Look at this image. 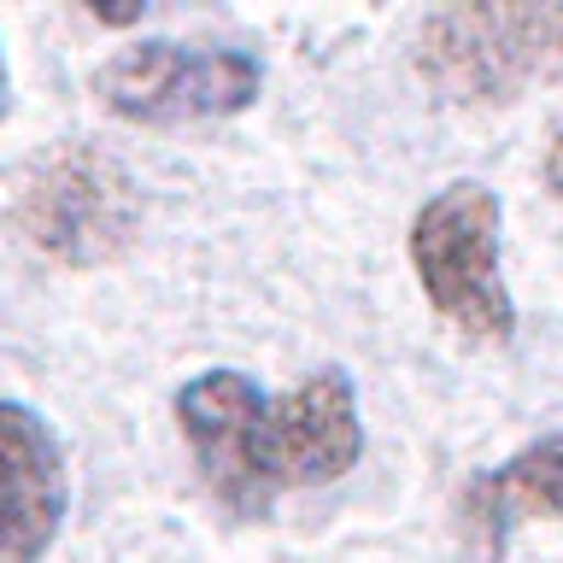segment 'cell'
<instances>
[{
	"instance_id": "cell-6",
	"label": "cell",
	"mask_w": 563,
	"mask_h": 563,
	"mask_svg": "<svg viewBox=\"0 0 563 563\" xmlns=\"http://www.w3.org/2000/svg\"><path fill=\"white\" fill-rule=\"evenodd\" d=\"M65 457L47 422L0 405V563H35L65 522Z\"/></svg>"
},
{
	"instance_id": "cell-1",
	"label": "cell",
	"mask_w": 563,
	"mask_h": 563,
	"mask_svg": "<svg viewBox=\"0 0 563 563\" xmlns=\"http://www.w3.org/2000/svg\"><path fill=\"white\" fill-rule=\"evenodd\" d=\"M176 422L206 487L235 517H258L276 493L341 482L364 452L358 399L341 369L299 382L288 399H264L241 369H206L176 394Z\"/></svg>"
},
{
	"instance_id": "cell-3",
	"label": "cell",
	"mask_w": 563,
	"mask_h": 563,
	"mask_svg": "<svg viewBox=\"0 0 563 563\" xmlns=\"http://www.w3.org/2000/svg\"><path fill=\"white\" fill-rule=\"evenodd\" d=\"M7 218L35 253L70 271H95V264L123 258L141 235V194L106 147L59 141L12 176Z\"/></svg>"
},
{
	"instance_id": "cell-5",
	"label": "cell",
	"mask_w": 563,
	"mask_h": 563,
	"mask_svg": "<svg viewBox=\"0 0 563 563\" xmlns=\"http://www.w3.org/2000/svg\"><path fill=\"white\" fill-rule=\"evenodd\" d=\"M95 95L130 123L229 118L258 95V59L235 47L135 42L95 70Z\"/></svg>"
},
{
	"instance_id": "cell-7",
	"label": "cell",
	"mask_w": 563,
	"mask_h": 563,
	"mask_svg": "<svg viewBox=\"0 0 563 563\" xmlns=\"http://www.w3.org/2000/svg\"><path fill=\"white\" fill-rule=\"evenodd\" d=\"M563 517V434H545L464 493V522L493 552L517 522H558Z\"/></svg>"
},
{
	"instance_id": "cell-2",
	"label": "cell",
	"mask_w": 563,
	"mask_h": 563,
	"mask_svg": "<svg viewBox=\"0 0 563 563\" xmlns=\"http://www.w3.org/2000/svg\"><path fill=\"white\" fill-rule=\"evenodd\" d=\"M417 77L457 106H510L563 82V7L552 0H464L417 30Z\"/></svg>"
},
{
	"instance_id": "cell-9",
	"label": "cell",
	"mask_w": 563,
	"mask_h": 563,
	"mask_svg": "<svg viewBox=\"0 0 563 563\" xmlns=\"http://www.w3.org/2000/svg\"><path fill=\"white\" fill-rule=\"evenodd\" d=\"M0 118H7V59H0Z\"/></svg>"
},
{
	"instance_id": "cell-4",
	"label": "cell",
	"mask_w": 563,
	"mask_h": 563,
	"mask_svg": "<svg viewBox=\"0 0 563 563\" xmlns=\"http://www.w3.org/2000/svg\"><path fill=\"white\" fill-rule=\"evenodd\" d=\"M411 271L429 306L475 341H505L517 329L499 282V200L482 183H452L411 218Z\"/></svg>"
},
{
	"instance_id": "cell-8",
	"label": "cell",
	"mask_w": 563,
	"mask_h": 563,
	"mask_svg": "<svg viewBox=\"0 0 563 563\" xmlns=\"http://www.w3.org/2000/svg\"><path fill=\"white\" fill-rule=\"evenodd\" d=\"M545 188H552L558 206H563V135L552 141V153H545Z\"/></svg>"
}]
</instances>
